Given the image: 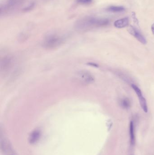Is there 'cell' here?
I'll return each instance as SVG.
<instances>
[{"mask_svg":"<svg viewBox=\"0 0 154 155\" xmlns=\"http://www.w3.org/2000/svg\"><path fill=\"white\" fill-rule=\"evenodd\" d=\"M109 22V20L106 18L86 16L77 20L75 23L74 26L77 31L83 32L94 27L106 26Z\"/></svg>","mask_w":154,"mask_h":155,"instance_id":"6da1fadb","label":"cell"},{"mask_svg":"<svg viewBox=\"0 0 154 155\" xmlns=\"http://www.w3.org/2000/svg\"><path fill=\"white\" fill-rule=\"evenodd\" d=\"M64 37L57 34H50L44 38L42 45L47 49H53L61 45L64 41Z\"/></svg>","mask_w":154,"mask_h":155,"instance_id":"7a4b0ae2","label":"cell"},{"mask_svg":"<svg viewBox=\"0 0 154 155\" xmlns=\"http://www.w3.org/2000/svg\"><path fill=\"white\" fill-rule=\"evenodd\" d=\"M24 0H6L1 5V15L6 14L11 11L20 5Z\"/></svg>","mask_w":154,"mask_h":155,"instance_id":"3957f363","label":"cell"},{"mask_svg":"<svg viewBox=\"0 0 154 155\" xmlns=\"http://www.w3.org/2000/svg\"><path fill=\"white\" fill-rule=\"evenodd\" d=\"M131 86H132L133 89L134 90L135 92L137 95V97H138L140 105H141L142 109L145 113H147L148 112V106H147V103H146L145 98L144 97L143 94H142L141 89L136 85L134 84H132Z\"/></svg>","mask_w":154,"mask_h":155,"instance_id":"277c9868","label":"cell"},{"mask_svg":"<svg viewBox=\"0 0 154 155\" xmlns=\"http://www.w3.org/2000/svg\"><path fill=\"white\" fill-rule=\"evenodd\" d=\"M77 78L80 82L84 84H91L95 79L91 74L86 71H81L77 74Z\"/></svg>","mask_w":154,"mask_h":155,"instance_id":"5b68a950","label":"cell"},{"mask_svg":"<svg viewBox=\"0 0 154 155\" xmlns=\"http://www.w3.org/2000/svg\"><path fill=\"white\" fill-rule=\"evenodd\" d=\"M1 147L2 152L6 155H15L10 142L6 138L1 139Z\"/></svg>","mask_w":154,"mask_h":155,"instance_id":"8992f818","label":"cell"},{"mask_svg":"<svg viewBox=\"0 0 154 155\" xmlns=\"http://www.w3.org/2000/svg\"><path fill=\"white\" fill-rule=\"evenodd\" d=\"M128 32L130 34L136 38L143 45L146 44L147 41L144 36L138 30L133 26H130L128 28Z\"/></svg>","mask_w":154,"mask_h":155,"instance_id":"52a82bcc","label":"cell"},{"mask_svg":"<svg viewBox=\"0 0 154 155\" xmlns=\"http://www.w3.org/2000/svg\"><path fill=\"white\" fill-rule=\"evenodd\" d=\"M13 61L11 57H6L1 61V71L4 73L10 70L13 65Z\"/></svg>","mask_w":154,"mask_h":155,"instance_id":"ba28073f","label":"cell"},{"mask_svg":"<svg viewBox=\"0 0 154 155\" xmlns=\"http://www.w3.org/2000/svg\"><path fill=\"white\" fill-rule=\"evenodd\" d=\"M41 136V132L39 129L33 130L29 136V142L31 144L37 143Z\"/></svg>","mask_w":154,"mask_h":155,"instance_id":"9c48e42d","label":"cell"},{"mask_svg":"<svg viewBox=\"0 0 154 155\" xmlns=\"http://www.w3.org/2000/svg\"><path fill=\"white\" fill-rule=\"evenodd\" d=\"M129 21L128 17H125L115 21L114 25L117 28H123L127 27L129 25Z\"/></svg>","mask_w":154,"mask_h":155,"instance_id":"30bf717a","label":"cell"},{"mask_svg":"<svg viewBox=\"0 0 154 155\" xmlns=\"http://www.w3.org/2000/svg\"><path fill=\"white\" fill-rule=\"evenodd\" d=\"M130 143L132 146L134 145L135 143V137L134 134V127L133 121H131L130 124Z\"/></svg>","mask_w":154,"mask_h":155,"instance_id":"8fae6325","label":"cell"},{"mask_svg":"<svg viewBox=\"0 0 154 155\" xmlns=\"http://www.w3.org/2000/svg\"><path fill=\"white\" fill-rule=\"evenodd\" d=\"M106 10L111 12H123L125 11V8L122 6H110L106 8Z\"/></svg>","mask_w":154,"mask_h":155,"instance_id":"7c38bea8","label":"cell"},{"mask_svg":"<svg viewBox=\"0 0 154 155\" xmlns=\"http://www.w3.org/2000/svg\"><path fill=\"white\" fill-rule=\"evenodd\" d=\"M119 104L120 106L124 109H128L131 107V102L129 98L127 97H125L121 99Z\"/></svg>","mask_w":154,"mask_h":155,"instance_id":"4fadbf2b","label":"cell"},{"mask_svg":"<svg viewBox=\"0 0 154 155\" xmlns=\"http://www.w3.org/2000/svg\"><path fill=\"white\" fill-rule=\"evenodd\" d=\"M35 3L33 2H31L28 5L26 6V7H24L23 9H22L23 12H30V11H32L33 10V8L35 7Z\"/></svg>","mask_w":154,"mask_h":155,"instance_id":"5bb4252c","label":"cell"},{"mask_svg":"<svg viewBox=\"0 0 154 155\" xmlns=\"http://www.w3.org/2000/svg\"><path fill=\"white\" fill-rule=\"evenodd\" d=\"M93 0H76V2L82 5H88L93 2Z\"/></svg>","mask_w":154,"mask_h":155,"instance_id":"9a60e30c","label":"cell"},{"mask_svg":"<svg viewBox=\"0 0 154 155\" xmlns=\"http://www.w3.org/2000/svg\"><path fill=\"white\" fill-rule=\"evenodd\" d=\"M152 32L153 34L154 35V23L153 24H152Z\"/></svg>","mask_w":154,"mask_h":155,"instance_id":"2e32d148","label":"cell"}]
</instances>
